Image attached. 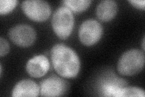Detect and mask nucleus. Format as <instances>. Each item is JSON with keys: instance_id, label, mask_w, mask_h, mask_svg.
<instances>
[{"instance_id": "nucleus-13", "label": "nucleus", "mask_w": 145, "mask_h": 97, "mask_svg": "<svg viewBox=\"0 0 145 97\" xmlns=\"http://www.w3.org/2000/svg\"><path fill=\"white\" fill-rule=\"evenodd\" d=\"M16 0H1L0 1V14L6 15L11 12L17 5Z\"/></svg>"}, {"instance_id": "nucleus-7", "label": "nucleus", "mask_w": 145, "mask_h": 97, "mask_svg": "<svg viewBox=\"0 0 145 97\" xmlns=\"http://www.w3.org/2000/svg\"><path fill=\"white\" fill-rule=\"evenodd\" d=\"M40 94L42 96H60L64 95L69 88L66 81L52 75L40 82Z\"/></svg>"}, {"instance_id": "nucleus-5", "label": "nucleus", "mask_w": 145, "mask_h": 97, "mask_svg": "<svg viewBox=\"0 0 145 97\" xmlns=\"http://www.w3.org/2000/svg\"><path fill=\"white\" fill-rule=\"evenodd\" d=\"M103 27L97 21L89 19L85 21L80 26L79 38L84 45L91 46L97 43L101 38Z\"/></svg>"}, {"instance_id": "nucleus-4", "label": "nucleus", "mask_w": 145, "mask_h": 97, "mask_svg": "<svg viewBox=\"0 0 145 97\" xmlns=\"http://www.w3.org/2000/svg\"><path fill=\"white\" fill-rule=\"evenodd\" d=\"M21 8L27 17L37 22L46 21L52 13L50 4L42 0L24 1L22 3Z\"/></svg>"}, {"instance_id": "nucleus-3", "label": "nucleus", "mask_w": 145, "mask_h": 97, "mask_svg": "<svg viewBox=\"0 0 145 97\" xmlns=\"http://www.w3.org/2000/svg\"><path fill=\"white\" fill-rule=\"evenodd\" d=\"M74 24V16L68 7H60L54 12L52 26L54 33L59 38L65 40L69 38L73 29Z\"/></svg>"}, {"instance_id": "nucleus-1", "label": "nucleus", "mask_w": 145, "mask_h": 97, "mask_svg": "<svg viewBox=\"0 0 145 97\" xmlns=\"http://www.w3.org/2000/svg\"><path fill=\"white\" fill-rule=\"evenodd\" d=\"M51 59L54 70L63 78H74L79 72L80 62L78 54L64 44H57L53 46L51 49Z\"/></svg>"}, {"instance_id": "nucleus-6", "label": "nucleus", "mask_w": 145, "mask_h": 97, "mask_svg": "<svg viewBox=\"0 0 145 97\" xmlns=\"http://www.w3.org/2000/svg\"><path fill=\"white\" fill-rule=\"evenodd\" d=\"M8 38L15 45L27 48L32 45L36 39L35 30L29 25L18 24L8 31Z\"/></svg>"}, {"instance_id": "nucleus-15", "label": "nucleus", "mask_w": 145, "mask_h": 97, "mask_svg": "<svg viewBox=\"0 0 145 97\" xmlns=\"http://www.w3.org/2000/svg\"><path fill=\"white\" fill-rule=\"evenodd\" d=\"M10 51V46L7 41L3 38H0V56L4 57Z\"/></svg>"}, {"instance_id": "nucleus-8", "label": "nucleus", "mask_w": 145, "mask_h": 97, "mask_svg": "<svg viewBox=\"0 0 145 97\" xmlns=\"http://www.w3.org/2000/svg\"><path fill=\"white\" fill-rule=\"evenodd\" d=\"M25 68L30 76L40 78L46 74L49 70L50 62L45 55H36L27 61Z\"/></svg>"}, {"instance_id": "nucleus-11", "label": "nucleus", "mask_w": 145, "mask_h": 97, "mask_svg": "<svg viewBox=\"0 0 145 97\" xmlns=\"http://www.w3.org/2000/svg\"><path fill=\"white\" fill-rule=\"evenodd\" d=\"M62 3L71 11L76 13L84 12L87 10L91 3L89 0H65Z\"/></svg>"}, {"instance_id": "nucleus-14", "label": "nucleus", "mask_w": 145, "mask_h": 97, "mask_svg": "<svg viewBox=\"0 0 145 97\" xmlns=\"http://www.w3.org/2000/svg\"><path fill=\"white\" fill-rule=\"evenodd\" d=\"M120 86L115 84H108L103 87L104 96L117 97Z\"/></svg>"}, {"instance_id": "nucleus-17", "label": "nucleus", "mask_w": 145, "mask_h": 97, "mask_svg": "<svg viewBox=\"0 0 145 97\" xmlns=\"http://www.w3.org/2000/svg\"><path fill=\"white\" fill-rule=\"evenodd\" d=\"M144 37L143 38V43H142V45H143V50H144V48H145V47H144Z\"/></svg>"}, {"instance_id": "nucleus-12", "label": "nucleus", "mask_w": 145, "mask_h": 97, "mask_svg": "<svg viewBox=\"0 0 145 97\" xmlns=\"http://www.w3.org/2000/svg\"><path fill=\"white\" fill-rule=\"evenodd\" d=\"M123 96H138L144 97L145 92L144 90L137 87H126L123 88L121 87L117 97Z\"/></svg>"}, {"instance_id": "nucleus-16", "label": "nucleus", "mask_w": 145, "mask_h": 97, "mask_svg": "<svg viewBox=\"0 0 145 97\" xmlns=\"http://www.w3.org/2000/svg\"><path fill=\"white\" fill-rule=\"evenodd\" d=\"M128 2L135 8L144 10L145 1L144 0H129Z\"/></svg>"}, {"instance_id": "nucleus-9", "label": "nucleus", "mask_w": 145, "mask_h": 97, "mask_svg": "<svg viewBox=\"0 0 145 97\" xmlns=\"http://www.w3.org/2000/svg\"><path fill=\"white\" fill-rule=\"evenodd\" d=\"M40 94V87L31 80H23L18 82L14 86L12 96H38Z\"/></svg>"}, {"instance_id": "nucleus-10", "label": "nucleus", "mask_w": 145, "mask_h": 97, "mask_svg": "<svg viewBox=\"0 0 145 97\" xmlns=\"http://www.w3.org/2000/svg\"><path fill=\"white\" fill-rule=\"evenodd\" d=\"M118 6L113 0H104L100 2L96 9V14L99 19L103 22L112 20L116 15Z\"/></svg>"}, {"instance_id": "nucleus-2", "label": "nucleus", "mask_w": 145, "mask_h": 97, "mask_svg": "<svg viewBox=\"0 0 145 97\" xmlns=\"http://www.w3.org/2000/svg\"><path fill=\"white\" fill-rule=\"evenodd\" d=\"M144 64V53L138 49H131L122 54L117 63V71L123 76L137 74Z\"/></svg>"}]
</instances>
